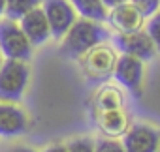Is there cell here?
I'll return each instance as SVG.
<instances>
[{
    "instance_id": "1",
    "label": "cell",
    "mask_w": 160,
    "mask_h": 152,
    "mask_svg": "<svg viewBox=\"0 0 160 152\" xmlns=\"http://www.w3.org/2000/svg\"><path fill=\"white\" fill-rule=\"evenodd\" d=\"M108 40H109V32L102 23L79 17L62 36L60 51L68 58H81L92 47L106 43Z\"/></svg>"
},
{
    "instance_id": "2",
    "label": "cell",
    "mask_w": 160,
    "mask_h": 152,
    "mask_svg": "<svg viewBox=\"0 0 160 152\" xmlns=\"http://www.w3.org/2000/svg\"><path fill=\"white\" fill-rule=\"evenodd\" d=\"M30 81V68L25 60L6 58L0 64V102L17 103L23 100Z\"/></svg>"
},
{
    "instance_id": "3",
    "label": "cell",
    "mask_w": 160,
    "mask_h": 152,
    "mask_svg": "<svg viewBox=\"0 0 160 152\" xmlns=\"http://www.w3.org/2000/svg\"><path fill=\"white\" fill-rule=\"evenodd\" d=\"M34 45L25 36L19 21L2 17L0 19V55L12 60H28L32 56Z\"/></svg>"
},
{
    "instance_id": "4",
    "label": "cell",
    "mask_w": 160,
    "mask_h": 152,
    "mask_svg": "<svg viewBox=\"0 0 160 152\" xmlns=\"http://www.w3.org/2000/svg\"><path fill=\"white\" fill-rule=\"evenodd\" d=\"M121 145L124 152H158L160 128L147 122H136L130 128H126Z\"/></svg>"
},
{
    "instance_id": "5",
    "label": "cell",
    "mask_w": 160,
    "mask_h": 152,
    "mask_svg": "<svg viewBox=\"0 0 160 152\" xmlns=\"http://www.w3.org/2000/svg\"><path fill=\"white\" fill-rule=\"evenodd\" d=\"M113 77L115 81L130 90L134 96H139L143 90V77H145V64L143 60L130 56V55H121L117 56L115 68H113Z\"/></svg>"
},
{
    "instance_id": "6",
    "label": "cell",
    "mask_w": 160,
    "mask_h": 152,
    "mask_svg": "<svg viewBox=\"0 0 160 152\" xmlns=\"http://www.w3.org/2000/svg\"><path fill=\"white\" fill-rule=\"evenodd\" d=\"M40 6L47 17L49 28H51V38L62 40V36L68 32V28L77 19L75 10L72 8L68 0H42Z\"/></svg>"
},
{
    "instance_id": "7",
    "label": "cell",
    "mask_w": 160,
    "mask_h": 152,
    "mask_svg": "<svg viewBox=\"0 0 160 152\" xmlns=\"http://www.w3.org/2000/svg\"><path fill=\"white\" fill-rule=\"evenodd\" d=\"M81 58H83L85 73L89 75L91 79H94V81L108 79L109 75L113 73V68H115V62H117L115 51L109 45H106V43H100V45L92 47Z\"/></svg>"
},
{
    "instance_id": "8",
    "label": "cell",
    "mask_w": 160,
    "mask_h": 152,
    "mask_svg": "<svg viewBox=\"0 0 160 152\" xmlns=\"http://www.w3.org/2000/svg\"><path fill=\"white\" fill-rule=\"evenodd\" d=\"M28 130V116L23 107L12 102H0V137L15 139Z\"/></svg>"
},
{
    "instance_id": "9",
    "label": "cell",
    "mask_w": 160,
    "mask_h": 152,
    "mask_svg": "<svg viewBox=\"0 0 160 152\" xmlns=\"http://www.w3.org/2000/svg\"><path fill=\"white\" fill-rule=\"evenodd\" d=\"M113 41H115V47L122 55L136 56L143 62L154 58V55H156V49L145 30H138V32H130V34H117L113 38Z\"/></svg>"
},
{
    "instance_id": "10",
    "label": "cell",
    "mask_w": 160,
    "mask_h": 152,
    "mask_svg": "<svg viewBox=\"0 0 160 152\" xmlns=\"http://www.w3.org/2000/svg\"><path fill=\"white\" fill-rule=\"evenodd\" d=\"M19 26L23 28L25 36L28 38V41H30L34 47L43 45V43L51 38V28H49L47 17H45L42 6H38V8L27 12V13L19 19Z\"/></svg>"
},
{
    "instance_id": "11",
    "label": "cell",
    "mask_w": 160,
    "mask_h": 152,
    "mask_svg": "<svg viewBox=\"0 0 160 152\" xmlns=\"http://www.w3.org/2000/svg\"><path fill=\"white\" fill-rule=\"evenodd\" d=\"M108 21L119 34H130V32L141 30L145 17L130 2H124L111 8V12H108Z\"/></svg>"
},
{
    "instance_id": "12",
    "label": "cell",
    "mask_w": 160,
    "mask_h": 152,
    "mask_svg": "<svg viewBox=\"0 0 160 152\" xmlns=\"http://www.w3.org/2000/svg\"><path fill=\"white\" fill-rule=\"evenodd\" d=\"M68 2L72 4V8L79 17L98 23L108 21V8L104 6L102 0H68Z\"/></svg>"
},
{
    "instance_id": "13",
    "label": "cell",
    "mask_w": 160,
    "mask_h": 152,
    "mask_svg": "<svg viewBox=\"0 0 160 152\" xmlns=\"http://www.w3.org/2000/svg\"><path fill=\"white\" fill-rule=\"evenodd\" d=\"M126 126H128V118L121 109H108L100 113V128L102 131H106V135L109 137L122 135L126 131Z\"/></svg>"
},
{
    "instance_id": "14",
    "label": "cell",
    "mask_w": 160,
    "mask_h": 152,
    "mask_svg": "<svg viewBox=\"0 0 160 152\" xmlns=\"http://www.w3.org/2000/svg\"><path fill=\"white\" fill-rule=\"evenodd\" d=\"M42 4V0H6V13L4 17L19 21L27 12L38 8Z\"/></svg>"
},
{
    "instance_id": "15",
    "label": "cell",
    "mask_w": 160,
    "mask_h": 152,
    "mask_svg": "<svg viewBox=\"0 0 160 152\" xmlns=\"http://www.w3.org/2000/svg\"><path fill=\"white\" fill-rule=\"evenodd\" d=\"M96 105L100 111H108V109H121L122 105V94L113 88V87H104L98 96H96Z\"/></svg>"
},
{
    "instance_id": "16",
    "label": "cell",
    "mask_w": 160,
    "mask_h": 152,
    "mask_svg": "<svg viewBox=\"0 0 160 152\" xmlns=\"http://www.w3.org/2000/svg\"><path fill=\"white\" fill-rule=\"evenodd\" d=\"M145 32H147V36L151 38V41H152L156 53H160V10H158L154 15L149 17V21H147V25H145Z\"/></svg>"
},
{
    "instance_id": "17",
    "label": "cell",
    "mask_w": 160,
    "mask_h": 152,
    "mask_svg": "<svg viewBox=\"0 0 160 152\" xmlns=\"http://www.w3.org/2000/svg\"><path fill=\"white\" fill-rule=\"evenodd\" d=\"M68 152H94L96 141L91 137H75L66 145Z\"/></svg>"
},
{
    "instance_id": "18",
    "label": "cell",
    "mask_w": 160,
    "mask_h": 152,
    "mask_svg": "<svg viewBox=\"0 0 160 152\" xmlns=\"http://www.w3.org/2000/svg\"><path fill=\"white\" fill-rule=\"evenodd\" d=\"M130 4L143 15V17H151L160 10V0H130Z\"/></svg>"
},
{
    "instance_id": "19",
    "label": "cell",
    "mask_w": 160,
    "mask_h": 152,
    "mask_svg": "<svg viewBox=\"0 0 160 152\" xmlns=\"http://www.w3.org/2000/svg\"><path fill=\"white\" fill-rule=\"evenodd\" d=\"M94 152H124V148H122V145L119 143V141H115V139H98L96 141V148H94Z\"/></svg>"
},
{
    "instance_id": "20",
    "label": "cell",
    "mask_w": 160,
    "mask_h": 152,
    "mask_svg": "<svg viewBox=\"0 0 160 152\" xmlns=\"http://www.w3.org/2000/svg\"><path fill=\"white\" fill-rule=\"evenodd\" d=\"M102 2H104V6H106L108 10H111V8H115V6H119V4L130 2V0H102Z\"/></svg>"
},
{
    "instance_id": "21",
    "label": "cell",
    "mask_w": 160,
    "mask_h": 152,
    "mask_svg": "<svg viewBox=\"0 0 160 152\" xmlns=\"http://www.w3.org/2000/svg\"><path fill=\"white\" fill-rule=\"evenodd\" d=\"M43 152H68V148H66V145H51Z\"/></svg>"
},
{
    "instance_id": "22",
    "label": "cell",
    "mask_w": 160,
    "mask_h": 152,
    "mask_svg": "<svg viewBox=\"0 0 160 152\" xmlns=\"http://www.w3.org/2000/svg\"><path fill=\"white\" fill-rule=\"evenodd\" d=\"M10 152H38V150H34V148H30V146H15V148H12Z\"/></svg>"
},
{
    "instance_id": "23",
    "label": "cell",
    "mask_w": 160,
    "mask_h": 152,
    "mask_svg": "<svg viewBox=\"0 0 160 152\" xmlns=\"http://www.w3.org/2000/svg\"><path fill=\"white\" fill-rule=\"evenodd\" d=\"M4 13H6V0H0V19L4 17Z\"/></svg>"
},
{
    "instance_id": "24",
    "label": "cell",
    "mask_w": 160,
    "mask_h": 152,
    "mask_svg": "<svg viewBox=\"0 0 160 152\" xmlns=\"http://www.w3.org/2000/svg\"><path fill=\"white\" fill-rule=\"evenodd\" d=\"M158 152H160V146H158Z\"/></svg>"
},
{
    "instance_id": "25",
    "label": "cell",
    "mask_w": 160,
    "mask_h": 152,
    "mask_svg": "<svg viewBox=\"0 0 160 152\" xmlns=\"http://www.w3.org/2000/svg\"><path fill=\"white\" fill-rule=\"evenodd\" d=\"M0 64H2V60H0Z\"/></svg>"
}]
</instances>
